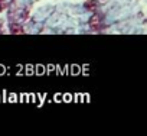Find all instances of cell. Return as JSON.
<instances>
[{
    "label": "cell",
    "mask_w": 147,
    "mask_h": 136,
    "mask_svg": "<svg viewBox=\"0 0 147 136\" xmlns=\"http://www.w3.org/2000/svg\"><path fill=\"white\" fill-rule=\"evenodd\" d=\"M90 28H92V29H95V31H98V29L101 28V20L98 19V16H92V18H91V20H90Z\"/></svg>",
    "instance_id": "obj_1"
},
{
    "label": "cell",
    "mask_w": 147,
    "mask_h": 136,
    "mask_svg": "<svg viewBox=\"0 0 147 136\" xmlns=\"http://www.w3.org/2000/svg\"><path fill=\"white\" fill-rule=\"evenodd\" d=\"M85 7L90 9V10H94V7H95V2H94V0H87V2H85Z\"/></svg>",
    "instance_id": "obj_2"
},
{
    "label": "cell",
    "mask_w": 147,
    "mask_h": 136,
    "mask_svg": "<svg viewBox=\"0 0 147 136\" xmlns=\"http://www.w3.org/2000/svg\"><path fill=\"white\" fill-rule=\"evenodd\" d=\"M0 10H2V6H0Z\"/></svg>",
    "instance_id": "obj_4"
},
{
    "label": "cell",
    "mask_w": 147,
    "mask_h": 136,
    "mask_svg": "<svg viewBox=\"0 0 147 136\" xmlns=\"http://www.w3.org/2000/svg\"><path fill=\"white\" fill-rule=\"evenodd\" d=\"M12 32H13V33H23V29H22L20 26L13 25V26H12Z\"/></svg>",
    "instance_id": "obj_3"
}]
</instances>
